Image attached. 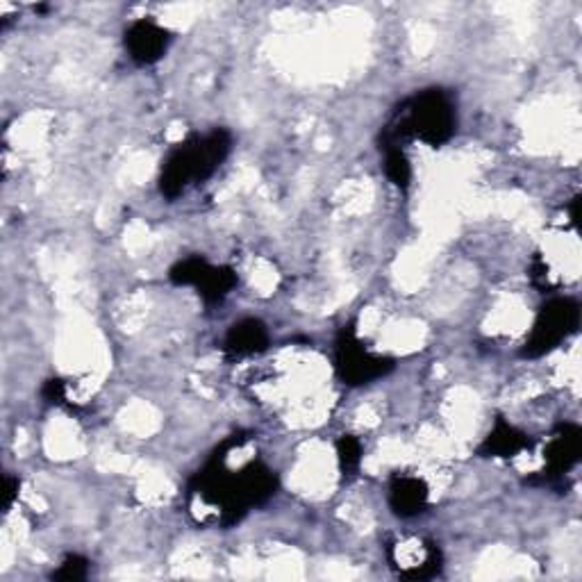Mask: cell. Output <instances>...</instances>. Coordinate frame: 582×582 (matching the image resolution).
Segmentation results:
<instances>
[{
  "label": "cell",
  "mask_w": 582,
  "mask_h": 582,
  "mask_svg": "<svg viewBox=\"0 0 582 582\" xmlns=\"http://www.w3.org/2000/svg\"><path fill=\"white\" fill-rule=\"evenodd\" d=\"M124 44L137 67H151L168 50L171 33L153 19H137L126 27Z\"/></svg>",
  "instance_id": "obj_7"
},
{
  "label": "cell",
  "mask_w": 582,
  "mask_h": 582,
  "mask_svg": "<svg viewBox=\"0 0 582 582\" xmlns=\"http://www.w3.org/2000/svg\"><path fill=\"white\" fill-rule=\"evenodd\" d=\"M362 442L353 434H341L337 440V462H339V472L344 478H351L358 474L360 464H362Z\"/></svg>",
  "instance_id": "obj_13"
},
{
  "label": "cell",
  "mask_w": 582,
  "mask_h": 582,
  "mask_svg": "<svg viewBox=\"0 0 582 582\" xmlns=\"http://www.w3.org/2000/svg\"><path fill=\"white\" fill-rule=\"evenodd\" d=\"M269 330L259 322V318H242V322L232 324L223 339V351L230 358H248L265 353L269 348Z\"/></svg>",
  "instance_id": "obj_10"
},
{
  "label": "cell",
  "mask_w": 582,
  "mask_h": 582,
  "mask_svg": "<svg viewBox=\"0 0 582 582\" xmlns=\"http://www.w3.org/2000/svg\"><path fill=\"white\" fill-rule=\"evenodd\" d=\"M237 273L232 271L230 267H212L206 271V276L200 278V282L196 284L200 299L206 301V305H219L225 301V296L230 294L232 289L237 287Z\"/></svg>",
  "instance_id": "obj_11"
},
{
  "label": "cell",
  "mask_w": 582,
  "mask_h": 582,
  "mask_svg": "<svg viewBox=\"0 0 582 582\" xmlns=\"http://www.w3.org/2000/svg\"><path fill=\"white\" fill-rule=\"evenodd\" d=\"M430 489L419 476L396 474L389 480V508L400 519H415L428 510Z\"/></svg>",
  "instance_id": "obj_8"
},
{
  "label": "cell",
  "mask_w": 582,
  "mask_h": 582,
  "mask_svg": "<svg viewBox=\"0 0 582 582\" xmlns=\"http://www.w3.org/2000/svg\"><path fill=\"white\" fill-rule=\"evenodd\" d=\"M457 130V109L453 96L440 86L423 90L403 101L389 124L383 128L381 149H403L405 141L419 139L432 149L449 143Z\"/></svg>",
  "instance_id": "obj_2"
},
{
  "label": "cell",
  "mask_w": 582,
  "mask_h": 582,
  "mask_svg": "<svg viewBox=\"0 0 582 582\" xmlns=\"http://www.w3.org/2000/svg\"><path fill=\"white\" fill-rule=\"evenodd\" d=\"M580 326V305L573 299H550L537 312L533 330L521 348L523 358H542L569 339Z\"/></svg>",
  "instance_id": "obj_5"
},
{
  "label": "cell",
  "mask_w": 582,
  "mask_h": 582,
  "mask_svg": "<svg viewBox=\"0 0 582 582\" xmlns=\"http://www.w3.org/2000/svg\"><path fill=\"white\" fill-rule=\"evenodd\" d=\"M5 485H8V499H5V512L12 510V505L19 499V489H21V480L14 476H5Z\"/></svg>",
  "instance_id": "obj_17"
},
{
  "label": "cell",
  "mask_w": 582,
  "mask_h": 582,
  "mask_svg": "<svg viewBox=\"0 0 582 582\" xmlns=\"http://www.w3.org/2000/svg\"><path fill=\"white\" fill-rule=\"evenodd\" d=\"M385 176L398 189H407L412 183V164L403 149H385Z\"/></svg>",
  "instance_id": "obj_14"
},
{
  "label": "cell",
  "mask_w": 582,
  "mask_h": 582,
  "mask_svg": "<svg viewBox=\"0 0 582 582\" xmlns=\"http://www.w3.org/2000/svg\"><path fill=\"white\" fill-rule=\"evenodd\" d=\"M90 575V560L78 556V552H71L62 560V564L53 571V580H65V582H78Z\"/></svg>",
  "instance_id": "obj_15"
},
{
  "label": "cell",
  "mask_w": 582,
  "mask_h": 582,
  "mask_svg": "<svg viewBox=\"0 0 582 582\" xmlns=\"http://www.w3.org/2000/svg\"><path fill=\"white\" fill-rule=\"evenodd\" d=\"M248 442L246 434H232L212 453L189 482V491L206 505L219 510V523L225 528L235 526L251 508L265 505L276 497L278 476L265 462L253 459L237 474L225 469V459L232 449H240Z\"/></svg>",
  "instance_id": "obj_1"
},
{
  "label": "cell",
  "mask_w": 582,
  "mask_h": 582,
  "mask_svg": "<svg viewBox=\"0 0 582 582\" xmlns=\"http://www.w3.org/2000/svg\"><path fill=\"white\" fill-rule=\"evenodd\" d=\"M535 449V436L528 432L519 430L505 419H497L491 432L485 436V442L478 446L480 457H499V459H510L526 451Z\"/></svg>",
  "instance_id": "obj_9"
},
{
  "label": "cell",
  "mask_w": 582,
  "mask_h": 582,
  "mask_svg": "<svg viewBox=\"0 0 582 582\" xmlns=\"http://www.w3.org/2000/svg\"><path fill=\"white\" fill-rule=\"evenodd\" d=\"M208 269H210V261L206 257L191 255V257L176 261V265L171 267L168 280L178 287H196Z\"/></svg>",
  "instance_id": "obj_12"
},
{
  "label": "cell",
  "mask_w": 582,
  "mask_h": 582,
  "mask_svg": "<svg viewBox=\"0 0 582 582\" xmlns=\"http://www.w3.org/2000/svg\"><path fill=\"white\" fill-rule=\"evenodd\" d=\"M580 453H582V430H580V426L560 423L556 428V432H552L550 442L546 444V451H544L546 467L531 482L546 485V482L562 480L578 464Z\"/></svg>",
  "instance_id": "obj_6"
},
{
  "label": "cell",
  "mask_w": 582,
  "mask_h": 582,
  "mask_svg": "<svg viewBox=\"0 0 582 582\" xmlns=\"http://www.w3.org/2000/svg\"><path fill=\"white\" fill-rule=\"evenodd\" d=\"M42 396L50 405H65V400H67V383L62 381V377H50V381H46V385L42 387Z\"/></svg>",
  "instance_id": "obj_16"
},
{
  "label": "cell",
  "mask_w": 582,
  "mask_h": 582,
  "mask_svg": "<svg viewBox=\"0 0 582 582\" xmlns=\"http://www.w3.org/2000/svg\"><path fill=\"white\" fill-rule=\"evenodd\" d=\"M394 360L385 356H375L360 341L353 324L339 330L335 341V371L337 377L348 387L371 385L394 371Z\"/></svg>",
  "instance_id": "obj_4"
},
{
  "label": "cell",
  "mask_w": 582,
  "mask_h": 582,
  "mask_svg": "<svg viewBox=\"0 0 582 582\" xmlns=\"http://www.w3.org/2000/svg\"><path fill=\"white\" fill-rule=\"evenodd\" d=\"M232 151V135L214 128L208 135H191L162 162L160 194L168 200L183 196L191 185L206 183L219 171Z\"/></svg>",
  "instance_id": "obj_3"
}]
</instances>
